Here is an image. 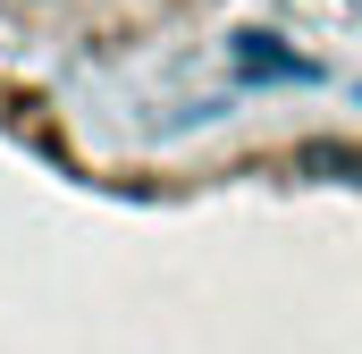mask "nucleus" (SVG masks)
<instances>
[{"mask_svg":"<svg viewBox=\"0 0 362 354\" xmlns=\"http://www.w3.org/2000/svg\"><path fill=\"white\" fill-rule=\"evenodd\" d=\"M245 68H253V76H278L286 51H270V34H245Z\"/></svg>","mask_w":362,"mask_h":354,"instance_id":"f257e3e1","label":"nucleus"}]
</instances>
